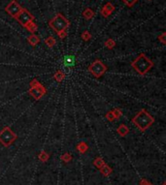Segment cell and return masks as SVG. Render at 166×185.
Instances as JSON below:
<instances>
[{"mask_svg":"<svg viewBox=\"0 0 166 185\" xmlns=\"http://www.w3.org/2000/svg\"><path fill=\"white\" fill-rule=\"evenodd\" d=\"M40 85V82H38L37 80H33L30 82V86H31V87H33V86H37V85Z\"/></svg>","mask_w":166,"mask_h":185,"instance_id":"f546056e","label":"cell"},{"mask_svg":"<svg viewBox=\"0 0 166 185\" xmlns=\"http://www.w3.org/2000/svg\"><path fill=\"white\" fill-rule=\"evenodd\" d=\"M131 66L135 69L137 73H139L141 76H143V75H146L151 70V68L153 66V63L144 53H141L131 63Z\"/></svg>","mask_w":166,"mask_h":185,"instance_id":"7a4b0ae2","label":"cell"},{"mask_svg":"<svg viewBox=\"0 0 166 185\" xmlns=\"http://www.w3.org/2000/svg\"><path fill=\"white\" fill-rule=\"evenodd\" d=\"M128 132H129V130H128V128L124 125V124H121V125L118 128V133L119 134V136H121V137H125V136L128 134Z\"/></svg>","mask_w":166,"mask_h":185,"instance_id":"9c48e42d","label":"cell"},{"mask_svg":"<svg viewBox=\"0 0 166 185\" xmlns=\"http://www.w3.org/2000/svg\"><path fill=\"white\" fill-rule=\"evenodd\" d=\"M101 15L104 17V18H108V17L110 16V14L108 13V12H106V11H105V9L104 8H102V10H101Z\"/></svg>","mask_w":166,"mask_h":185,"instance_id":"f1b7e54d","label":"cell"},{"mask_svg":"<svg viewBox=\"0 0 166 185\" xmlns=\"http://www.w3.org/2000/svg\"><path fill=\"white\" fill-rule=\"evenodd\" d=\"M39 159L42 162H46L49 159V155L47 154L45 151H42V152L40 153V155H39Z\"/></svg>","mask_w":166,"mask_h":185,"instance_id":"44dd1931","label":"cell"},{"mask_svg":"<svg viewBox=\"0 0 166 185\" xmlns=\"http://www.w3.org/2000/svg\"><path fill=\"white\" fill-rule=\"evenodd\" d=\"M150 1H151V0H150Z\"/></svg>","mask_w":166,"mask_h":185,"instance_id":"836d02e7","label":"cell"},{"mask_svg":"<svg viewBox=\"0 0 166 185\" xmlns=\"http://www.w3.org/2000/svg\"><path fill=\"white\" fill-rule=\"evenodd\" d=\"M94 165L96 167H98V168H101L102 166H104L105 163H104V161L102 160L101 158H97L96 160L94 161Z\"/></svg>","mask_w":166,"mask_h":185,"instance_id":"7402d4cb","label":"cell"},{"mask_svg":"<svg viewBox=\"0 0 166 185\" xmlns=\"http://www.w3.org/2000/svg\"><path fill=\"white\" fill-rule=\"evenodd\" d=\"M83 16H84V18L86 19H90L93 18V16H94V13H93V11L91 9H89V8H86V9L84 11Z\"/></svg>","mask_w":166,"mask_h":185,"instance_id":"8fae6325","label":"cell"},{"mask_svg":"<svg viewBox=\"0 0 166 185\" xmlns=\"http://www.w3.org/2000/svg\"><path fill=\"white\" fill-rule=\"evenodd\" d=\"M106 117H107V119L109 120V121L115 120V116H114V114H113L112 112H108V114H106Z\"/></svg>","mask_w":166,"mask_h":185,"instance_id":"4316f807","label":"cell"},{"mask_svg":"<svg viewBox=\"0 0 166 185\" xmlns=\"http://www.w3.org/2000/svg\"><path fill=\"white\" fill-rule=\"evenodd\" d=\"M101 173H103L104 175H109L111 173H112V169L110 167H108L107 165H104V166L101 167Z\"/></svg>","mask_w":166,"mask_h":185,"instance_id":"5bb4252c","label":"cell"},{"mask_svg":"<svg viewBox=\"0 0 166 185\" xmlns=\"http://www.w3.org/2000/svg\"><path fill=\"white\" fill-rule=\"evenodd\" d=\"M107 68L100 60H95L94 62L91 63V65L89 67V71L91 73L95 78H100L105 72H106Z\"/></svg>","mask_w":166,"mask_h":185,"instance_id":"5b68a950","label":"cell"},{"mask_svg":"<svg viewBox=\"0 0 166 185\" xmlns=\"http://www.w3.org/2000/svg\"><path fill=\"white\" fill-rule=\"evenodd\" d=\"M64 65L65 66H70V67H72V66L75 65V58L74 56H67L64 58Z\"/></svg>","mask_w":166,"mask_h":185,"instance_id":"7c38bea8","label":"cell"},{"mask_svg":"<svg viewBox=\"0 0 166 185\" xmlns=\"http://www.w3.org/2000/svg\"><path fill=\"white\" fill-rule=\"evenodd\" d=\"M90 37H91V35H90V33L87 30L84 31L83 34H82V38H83L84 41H89L90 39Z\"/></svg>","mask_w":166,"mask_h":185,"instance_id":"ffe728a7","label":"cell"},{"mask_svg":"<svg viewBox=\"0 0 166 185\" xmlns=\"http://www.w3.org/2000/svg\"><path fill=\"white\" fill-rule=\"evenodd\" d=\"M24 27H26V29H28V31H30V32H31V33H33V34H34L35 31L37 30V25L34 24V21H30V22H29V24H26Z\"/></svg>","mask_w":166,"mask_h":185,"instance_id":"4fadbf2b","label":"cell"},{"mask_svg":"<svg viewBox=\"0 0 166 185\" xmlns=\"http://www.w3.org/2000/svg\"><path fill=\"white\" fill-rule=\"evenodd\" d=\"M28 40V42H29V44H30L31 46H36L38 43L40 42V39H39V37L36 36L35 34H32V35H30L27 38Z\"/></svg>","mask_w":166,"mask_h":185,"instance_id":"30bf717a","label":"cell"},{"mask_svg":"<svg viewBox=\"0 0 166 185\" xmlns=\"http://www.w3.org/2000/svg\"><path fill=\"white\" fill-rule=\"evenodd\" d=\"M61 159H62V161H64L65 163H67V162H69L70 160H71V155H70L69 153H65L64 155H62Z\"/></svg>","mask_w":166,"mask_h":185,"instance_id":"d4e9b609","label":"cell"},{"mask_svg":"<svg viewBox=\"0 0 166 185\" xmlns=\"http://www.w3.org/2000/svg\"><path fill=\"white\" fill-rule=\"evenodd\" d=\"M112 112H113L114 116H115V119H116V118H119L121 116V112L119 111V109H115Z\"/></svg>","mask_w":166,"mask_h":185,"instance_id":"cb8c5ba5","label":"cell"},{"mask_svg":"<svg viewBox=\"0 0 166 185\" xmlns=\"http://www.w3.org/2000/svg\"><path fill=\"white\" fill-rule=\"evenodd\" d=\"M147 184H148V182L146 180H142L141 181V185H147Z\"/></svg>","mask_w":166,"mask_h":185,"instance_id":"4dcf8cb0","label":"cell"},{"mask_svg":"<svg viewBox=\"0 0 166 185\" xmlns=\"http://www.w3.org/2000/svg\"><path fill=\"white\" fill-rule=\"evenodd\" d=\"M154 122V118L151 116L150 114H148L146 109H141L138 114H136L135 117H133L132 123L138 127L142 132L147 130L151 124Z\"/></svg>","mask_w":166,"mask_h":185,"instance_id":"6da1fadb","label":"cell"},{"mask_svg":"<svg viewBox=\"0 0 166 185\" xmlns=\"http://www.w3.org/2000/svg\"><path fill=\"white\" fill-rule=\"evenodd\" d=\"M123 1V3L126 5L128 7H132L134 4L137 2V0H122Z\"/></svg>","mask_w":166,"mask_h":185,"instance_id":"603a6c76","label":"cell"},{"mask_svg":"<svg viewBox=\"0 0 166 185\" xmlns=\"http://www.w3.org/2000/svg\"><path fill=\"white\" fill-rule=\"evenodd\" d=\"M15 19H16L17 21L22 25V26H25L26 24H29V22L32 21L34 19L33 16H32L31 14L28 12V11L23 9V8H22V10L20 12L19 15H17Z\"/></svg>","mask_w":166,"mask_h":185,"instance_id":"8992f818","label":"cell"},{"mask_svg":"<svg viewBox=\"0 0 166 185\" xmlns=\"http://www.w3.org/2000/svg\"><path fill=\"white\" fill-rule=\"evenodd\" d=\"M16 139L17 135L9 127H5L2 131H0V143L6 147L10 146Z\"/></svg>","mask_w":166,"mask_h":185,"instance_id":"277c9868","label":"cell"},{"mask_svg":"<svg viewBox=\"0 0 166 185\" xmlns=\"http://www.w3.org/2000/svg\"><path fill=\"white\" fill-rule=\"evenodd\" d=\"M57 35L60 39H65V37L67 36V32L65 30H61L59 32H57Z\"/></svg>","mask_w":166,"mask_h":185,"instance_id":"484cf974","label":"cell"},{"mask_svg":"<svg viewBox=\"0 0 166 185\" xmlns=\"http://www.w3.org/2000/svg\"><path fill=\"white\" fill-rule=\"evenodd\" d=\"M5 10L10 16H12L13 18H16V17L20 14V11L22 10V8L20 7V5L17 3V1L13 0V1H11L10 3L8 4V6L5 8Z\"/></svg>","mask_w":166,"mask_h":185,"instance_id":"52a82bcc","label":"cell"},{"mask_svg":"<svg viewBox=\"0 0 166 185\" xmlns=\"http://www.w3.org/2000/svg\"><path fill=\"white\" fill-rule=\"evenodd\" d=\"M163 185H165V184H163Z\"/></svg>","mask_w":166,"mask_h":185,"instance_id":"d6a6232c","label":"cell"},{"mask_svg":"<svg viewBox=\"0 0 166 185\" xmlns=\"http://www.w3.org/2000/svg\"><path fill=\"white\" fill-rule=\"evenodd\" d=\"M64 78H65V76H64V74L61 71H57V73L54 75V79L58 82H60L61 80L64 79Z\"/></svg>","mask_w":166,"mask_h":185,"instance_id":"ac0fdd59","label":"cell"},{"mask_svg":"<svg viewBox=\"0 0 166 185\" xmlns=\"http://www.w3.org/2000/svg\"><path fill=\"white\" fill-rule=\"evenodd\" d=\"M28 93L31 95L32 97L34 98L35 100H39L41 99L44 95L46 94V89L45 87L41 85H37V86H33V87H31L30 89L28 90Z\"/></svg>","mask_w":166,"mask_h":185,"instance_id":"ba28073f","label":"cell"},{"mask_svg":"<svg viewBox=\"0 0 166 185\" xmlns=\"http://www.w3.org/2000/svg\"><path fill=\"white\" fill-rule=\"evenodd\" d=\"M105 46H106L108 49H113L116 46V42L112 39H108L107 41L105 42Z\"/></svg>","mask_w":166,"mask_h":185,"instance_id":"d6986e66","label":"cell"},{"mask_svg":"<svg viewBox=\"0 0 166 185\" xmlns=\"http://www.w3.org/2000/svg\"><path fill=\"white\" fill-rule=\"evenodd\" d=\"M50 26L54 29L55 32H59L61 30H66V28L69 26V21H67V19L62 14L58 13L55 15L54 19L50 21Z\"/></svg>","mask_w":166,"mask_h":185,"instance_id":"3957f363","label":"cell"},{"mask_svg":"<svg viewBox=\"0 0 166 185\" xmlns=\"http://www.w3.org/2000/svg\"><path fill=\"white\" fill-rule=\"evenodd\" d=\"M165 36H166V33H162L161 35L159 36V38H158L160 40V42H161L163 45H165V43H166L165 42Z\"/></svg>","mask_w":166,"mask_h":185,"instance_id":"83f0119b","label":"cell"},{"mask_svg":"<svg viewBox=\"0 0 166 185\" xmlns=\"http://www.w3.org/2000/svg\"><path fill=\"white\" fill-rule=\"evenodd\" d=\"M45 43L49 46L50 48H52V47H54V46L55 45V43H56V41H55V39L54 38V37H48V38L46 39Z\"/></svg>","mask_w":166,"mask_h":185,"instance_id":"2e32d148","label":"cell"},{"mask_svg":"<svg viewBox=\"0 0 166 185\" xmlns=\"http://www.w3.org/2000/svg\"><path fill=\"white\" fill-rule=\"evenodd\" d=\"M87 148H89V146H86V143H79L78 144V150L80 151L81 153H84V152H86Z\"/></svg>","mask_w":166,"mask_h":185,"instance_id":"e0dca14e","label":"cell"},{"mask_svg":"<svg viewBox=\"0 0 166 185\" xmlns=\"http://www.w3.org/2000/svg\"><path fill=\"white\" fill-rule=\"evenodd\" d=\"M147 185H153V184H150V183H148Z\"/></svg>","mask_w":166,"mask_h":185,"instance_id":"1f68e13d","label":"cell"},{"mask_svg":"<svg viewBox=\"0 0 166 185\" xmlns=\"http://www.w3.org/2000/svg\"><path fill=\"white\" fill-rule=\"evenodd\" d=\"M103 8L105 9V11H106V12H108V13L110 14V15L114 12V10H115V7H114V5L112 3H110V2H108V3L105 5Z\"/></svg>","mask_w":166,"mask_h":185,"instance_id":"9a60e30c","label":"cell"}]
</instances>
